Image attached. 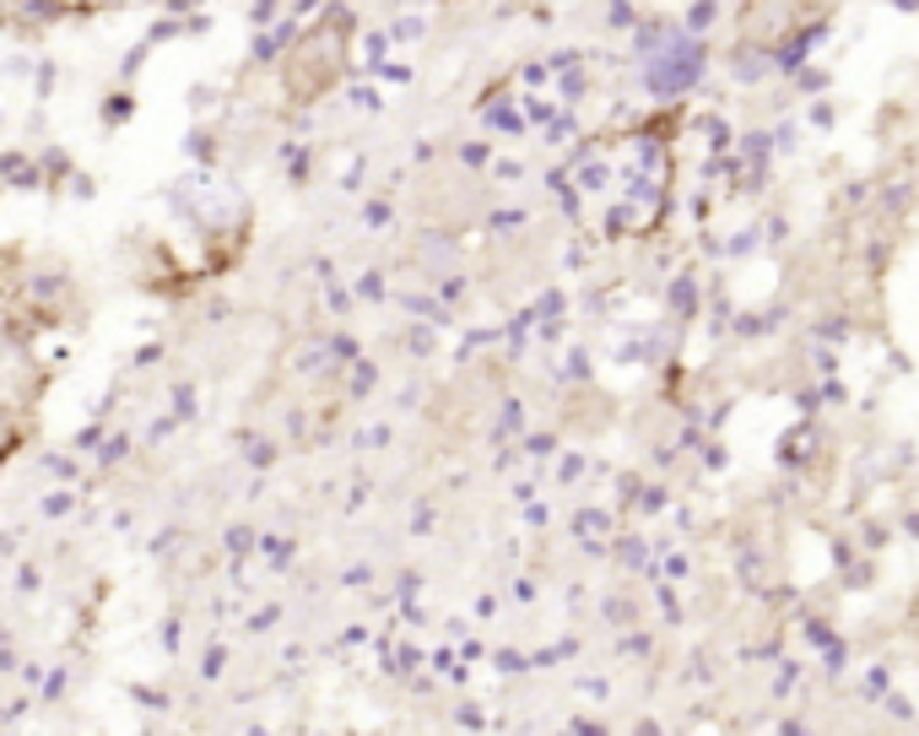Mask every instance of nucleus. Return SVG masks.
Returning <instances> with one entry per match:
<instances>
[]
</instances>
